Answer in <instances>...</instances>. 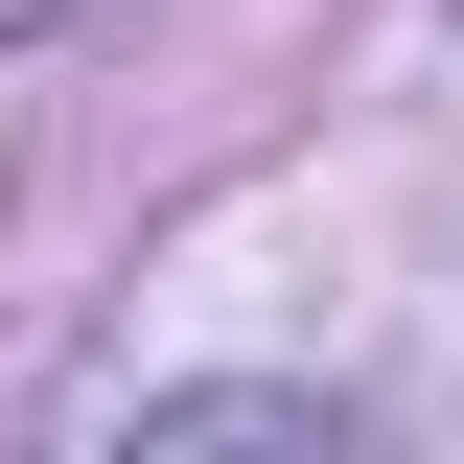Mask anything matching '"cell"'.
<instances>
[{
  "instance_id": "6da1fadb",
  "label": "cell",
  "mask_w": 464,
  "mask_h": 464,
  "mask_svg": "<svg viewBox=\"0 0 464 464\" xmlns=\"http://www.w3.org/2000/svg\"><path fill=\"white\" fill-rule=\"evenodd\" d=\"M24 24H93V0H0V47H24Z\"/></svg>"
}]
</instances>
